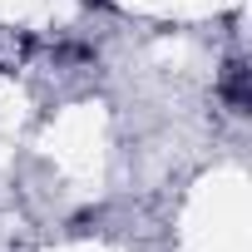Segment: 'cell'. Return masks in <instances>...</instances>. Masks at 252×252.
Here are the masks:
<instances>
[{"label": "cell", "instance_id": "1", "mask_svg": "<svg viewBox=\"0 0 252 252\" xmlns=\"http://www.w3.org/2000/svg\"><path fill=\"white\" fill-rule=\"evenodd\" d=\"M222 99H227L237 114L252 104V94H247V69H242V64H227V74H222Z\"/></svg>", "mask_w": 252, "mask_h": 252}]
</instances>
